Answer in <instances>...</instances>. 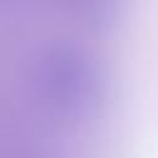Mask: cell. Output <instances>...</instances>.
Here are the masks:
<instances>
[{
    "label": "cell",
    "mask_w": 158,
    "mask_h": 158,
    "mask_svg": "<svg viewBox=\"0 0 158 158\" xmlns=\"http://www.w3.org/2000/svg\"><path fill=\"white\" fill-rule=\"evenodd\" d=\"M104 158H158V2L141 7L121 37Z\"/></svg>",
    "instance_id": "1"
}]
</instances>
